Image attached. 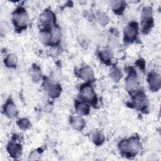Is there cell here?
Listing matches in <instances>:
<instances>
[{
	"label": "cell",
	"mask_w": 161,
	"mask_h": 161,
	"mask_svg": "<svg viewBox=\"0 0 161 161\" xmlns=\"http://www.w3.org/2000/svg\"><path fill=\"white\" fill-rule=\"evenodd\" d=\"M120 151L126 155H134L138 153L140 149V143L136 139L124 140L119 143Z\"/></svg>",
	"instance_id": "1"
},
{
	"label": "cell",
	"mask_w": 161,
	"mask_h": 161,
	"mask_svg": "<svg viewBox=\"0 0 161 161\" xmlns=\"http://www.w3.org/2000/svg\"><path fill=\"white\" fill-rule=\"evenodd\" d=\"M152 8L150 7H145L143 8L142 11V25H143V31L144 33H147L152 25H153L152 19Z\"/></svg>",
	"instance_id": "2"
},
{
	"label": "cell",
	"mask_w": 161,
	"mask_h": 161,
	"mask_svg": "<svg viewBox=\"0 0 161 161\" xmlns=\"http://www.w3.org/2000/svg\"><path fill=\"white\" fill-rule=\"evenodd\" d=\"M28 16L23 9H17L13 15V21L16 25L19 27H25L28 23Z\"/></svg>",
	"instance_id": "3"
},
{
	"label": "cell",
	"mask_w": 161,
	"mask_h": 161,
	"mask_svg": "<svg viewBox=\"0 0 161 161\" xmlns=\"http://www.w3.org/2000/svg\"><path fill=\"white\" fill-rule=\"evenodd\" d=\"M55 19L56 18L53 12L48 9L44 11L40 16V23L46 26H50L54 25Z\"/></svg>",
	"instance_id": "4"
},
{
	"label": "cell",
	"mask_w": 161,
	"mask_h": 161,
	"mask_svg": "<svg viewBox=\"0 0 161 161\" xmlns=\"http://www.w3.org/2000/svg\"><path fill=\"white\" fill-rule=\"evenodd\" d=\"M138 34V25L136 23L133 22L128 25L124 29L125 38L128 41L133 40Z\"/></svg>",
	"instance_id": "5"
},
{
	"label": "cell",
	"mask_w": 161,
	"mask_h": 161,
	"mask_svg": "<svg viewBox=\"0 0 161 161\" xmlns=\"http://www.w3.org/2000/svg\"><path fill=\"white\" fill-rule=\"evenodd\" d=\"M80 96L85 101L92 102L95 100L96 94L91 86L85 85L80 88Z\"/></svg>",
	"instance_id": "6"
},
{
	"label": "cell",
	"mask_w": 161,
	"mask_h": 161,
	"mask_svg": "<svg viewBox=\"0 0 161 161\" xmlns=\"http://www.w3.org/2000/svg\"><path fill=\"white\" fill-rule=\"evenodd\" d=\"M148 82L150 87V89L156 91L160 89L161 86L160 76L155 72H152L149 74L148 77Z\"/></svg>",
	"instance_id": "7"
},
{
	"label": "cell",
	"mask_w": 161,
	"mask_h": 161,
	"mask_svg": "<svg viewBox=\"0 0 161 161\" xmlns=\"http://www.w3.org/2000/svg\"><path fill=\"white\" fill-rule=\"evenodd\" d=\"M134 105L138 109H143L148 105V101L146 96L143 92L138 93L133 99Z\"/></svg>",
	"instance_id": "8"
},
{
	"label": "cell",
	"mask_w": 161,
	"mask_h": 161,
	"mask_svg": "<svg viewBox=\"0 0 161 161\" xmlns=\"http://www.w3.org/2000/svg\"><path fill=\"white\" fill-rule=\"evenodd\" d=\"M125 85H126V89L130 92H133L136 91L139 86L138 82L136 78L134 75H132V74H131L126 78Z\"/></svg>",
	"instance_id": "9"
},
{
	"label": "cell",
	"mask_w": 161,
	"mask_h": 161,
	"mask_svg": "<svg viewBox=\"0 0 161 161\" xmlns=\"http://www.w3.org/2000/svg\"><path fill=\"white\" fill-rule=\"evenodd\" d=\"M7 150L9 155L14 158H18L21 155V147L16 143H10L8 145Z\"/></svg>",
	"instance_id": "10"
},
{
	"label": "cell",
	"mask_w": 161,
	"mask_h": 161,
	"mask_svg": "<svg viewBox=\"0 0 161 161\" xmlns=\"http://www.w3.org/2000/svg\"><path fill=\"white\" fill-rule=\"evenodd\" d=\"M4 113L8 117H13L17 114V109L15 104L11 99H8L4 105Z\"/></svg>",
	"instance_id": "11"
},
{
	"label": "cell",
	"mask_w": 161,
	"mask_h": 161,
	"mask_svg": "<svg viewBox=\"0 0 161 161\" xmlns=\"http://www.w3.org/2000/svg\"><path fill=\"white\" fill-rule=\"evenodd\" d=\"M70 123L74 129L77 130H81L85 125L84 120L79 116L71 117L70 119Z\"/></svg>",
	"instance_id": "12"
},
{
	"label": "cell",
	"mask_w": 161,
	"mask_h": 161,
	"mask_svg": "<svg viewBox=\"0 0 161 161\" xmlns=\"http://www.w3.org/2000/svg\"><path fill=\"white\" fill-rule=\"evenodd\" d=\"M80 77L85 80H90L94 79V72L92 69L89 67L86 66L83 67L80 70Z\"/></svg>",
	"instance_id": "13"
},
{
	"label": "cell",
	"mask_w": 161,
	"mask_h": 161,
	"mask_svg": "<svg viewBox=\"0 0 161 161\" xmlns=\"http://www.w3.org/2000/svg\"><path fill=\"white\" fill-rule=\"evenodd\" d=\"M48 96L52 98L58 97L61 92V87L58 84H51L48 87Z\"/></svg>",
	"instance_id": "14"
},
{
	"label": "cell",
	"mask_w": 161,
	"mask_h": 161,
	"mask_svg": "<svg viewBox=\"0 0 161 161\" xmlns=\"http://www.w3.org/2000/svg\"><path fill=\"white\" fill-rule=\"evenodd\" d=\"M29 74L35 81H38L41 77L40 69L37 65H33L29 70Z\"/></svg>",
	"instance_id": "15"
},
{
	"label": "cell",
	"mask_w": 161,
	"mask_h": 161,
	"mask_svg": "<svg viewBox=\"0 0 161 161\" xmlns=\"http://www.w3.org/2000/svg\"><path fill=\"white\" fill-rule=\"evenodd\" d=\"M92 139L96 145H100L104 142V136L99 131H96L92 133Z\"/></svg>",
	"instance_id": "16"
},
{
	"label": "cell",
	"mask_w": 161,
	"mask_h": 161,
	"mask_svg": "<svg viewBox=\"0 0 161 161\" xmlns=\"http://www.w3.org/2000/svg\"><path fill=\"white\" fill-rule=\"evenodd\" d=\"M40 39L44 44H48L52 41V35L47 31H42L40 33Z\"/></svg>",
	"instance_id": "17"
},
{
	"label": "cell",
	"mask_w": 161,
	"mask_h": 161,
	"mask_svg": "<svg viewBox=\"0 0 161 161\" xmlns=\"http://www.w3.org/2000/svg\"><path fill=\"white\" fill-rule=\"evenodd\" d=\"M4 62L7 67H14L17 63V57L14 54H13V53L9 54L6 58Z\"/></svg>",
	"instance_id": "18"
},
{
	"label": "cell",
	"mask_w": 161,
	"mask_h": 161,
	"mask_svg": "<svg viewBox=\"0 0 161 161\" xmlns=\"http://www.w3.org/2000/svg\"><path fill=\"white\" fill-rule=\"evenodd\" d=\"M121 72L117 67H113L110 71V77L114 82H118L121 77Z\"/></svg>",
	"instance_id": "19"
},
{
	"label": "cell",
	"mask_w": 161,
	"mask_h": 161,
	"mask_svg": "<svg viewBox=\"0 0 161 161\" xmlns=\"http://www.w3.org/2000/svg\"><path fill=\"white\" fill-rule=\"evenodd\" d=\"M75 108L77 112L82 114H87L89 111V106L83 103H77Z\"/></svg>",
	"instance_id": "20"
},
{
	"label": "cell",
	"mask_w": 161,
	"mask_h": 161,
	"mask_svg": "<svg viewBox=\"0 0 161 161\" xmlns=\"http://www.w3.org/2000/svg\"><path fill=\"white\" fill-rule=\"evenodd\" d=\"M97 19L99 23L102 26L106 25L109 22V18L108 16L103 12H99L97 14Z\"/></svg>",
	"instance_id": "21"
},
{
	"label": "cell",
	"mask_w": 161,
	"mask_h": 161,
	"mask_svg": "<svg viewBox=\"0 0 161 161\" xmlns=\"http://www.w3.org/2000/svg\"><path fill=\"white\" fill-rule=\"evenodd\" d=\"M17 123L19 128L23 130H26L30 126V121L26 118H22L19 119Z\"/></svg>",
	"instance_id": "22"
},
{
	"label": "cell",
	"mask_w": 161,
	"mask_h": 161,
	"mask_svg": "<svg viewBox=\"0 0 161 161\" xmlns=\"http://www.w3.org/2000/svg\"><path fill=\"white\" fill-rule=\"evenodd\" d=\"M111 6L113 9L114 11H119L124 9L125 7V4L123 1H113L111 3Z\"/></svg>",
	"instance_id": "23"
},
{
	"label": "cell",
	"mask_w": 161,
	"mask_h": 161,
	"mask_svg": "<svg viewBox=\"0 0 161 161\" xmlns=\"http://www.w3.org/2000/svg\"><path fill=\"white\" fill-rule=\"evenodd\" d=\"M52 35V41L53 43H57L59 40H60V33L59 31V30L57 28H55L53 31L51 33Z\"/></svg>",
	"instance_id": "24"
},
{
	"label": "cell",
	"mask_w": 161,
	"mask_h": 161,
	"mask_svg": "<svg viewBox=\"0 0 161 161\" xmlns=\"http://www.w3.org/2000/svg\"><path fill=\"white\" fill-rule=\"evenodd\" d=\"M100 57L103 61L107 62L110 59V53L107 50L101 52L100 53Z\"/></svg>",
	"instance_id": "25"
},
{
	"label": "cell",
	"mask_w": 161,
	"mask_h": 161,
	"mask_svg": "<svg viewBox=\"0 0 161 161\" xmlns=\"http://www.w3.org/2000/svg\"><path fill=\"white\" fill-rule=\"evenodd\" d=\"M39 156L38 153L36 151H33L31 152V153L30 155V158L31 160H36L37 159V157Z\"/></svg>",
	"instance_id": "26"
},
{
	"label": "cell",
	"mask_w": 161,
	"mask_h": 161,
	"mask_svg": "<svg viewBox=\"0 0 161 161\" xmlns=\"http://www.w3.org/2000/svg\"><path fill=\"white\" fill-rule=\"evenodd\" d=\"M50 53L52 55H57L58 54V49L57 48V47H54V48H52L51 50H50Z\"/></svg>",
	"instance_id": "27"
}]
</instances>
